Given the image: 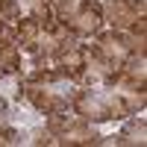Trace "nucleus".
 Segmentation results:
<instances>
[{"instance_id":"obj_1","label":"nucleus","mask_w":147,"mask_h":147,"mask_svg":"<svg viewBox=\"0 0 147 147\" xmlns=\"http://www.w3.org/2000/svg\"><path fill=\"white\" fill-rule=\"evenodd\" d=\"M103 24V6L97 0H82L77 3V9L71 12V18L65 21V27L71 35H97Z\"/></svg>"},{"instance_id":"obj_2","label":"nucleus","mask_w":147,"mask_h":147,"mask_svg":"<svg viewBox=\"0 0 147 147\" xmlns=\"http://www.w3.org/2000/svg\"><path fill=\"white\" fill-rule=\"evenodd\" d=\"M24 97H27L38 112H44V115H50V112H65V109H68V100H62V97H56L53 91L41 88L38 82H27V85H24Z\"/></svg>"},{"instance_id":"obj_3","label":"nucleus","mask_w":147,"mask_h":147,"mask_svg":"<svg viewBox=\"0 0 147 147\" xmlns=\"http://www.w3.org/2000/svg\"><path fill=\"white\" fill-rule=\"evenodd\" d=\"M56 141L65 144V147H77V144H97L100 136L88 127V121H85V118H77V121H71V124L65 127L62 136H56Z\"/></svg>"},{"instance_id":"obj_4","label":"nucleus","mask_w":147,"mask_h":147,"mask_svg":"<svg viewBox=\"0 0 147 147\" xmlns=\"http://www.w3.org/2000/svg\"><path fill=\"white\" fill-rule=\"evenodd\" d=\"M15 32H18V44L27 53H38V38H41V24H38V18H32V15L18 18L15 21Z\"/></svg>"},{"instance_id":"obj_5","label":"nucleus","mask_w":147,"mask_h":147,"mask_svg":"<svg viewBox=\"0 0 147 147\" xmlns=\"http://www.w3.org/2000/svg\"><path fill=\"white\" fill-rule=\"evenodd\" d=\"M106 18H109V24H112L115 30H129V24L138 18V12L132 9L127 0H106Z\"/></svg>"},{"instance_id":"obj_6","label":"nucleus","mask_w":147,"mask_h":147,"mask_svg":"<svg viewBox=\"0 0 147 147\" xmlns=\"http://www.w3.org/2000/svg\"><path fill=\"white\" fill-rule=\"evenodd\" d=\"M0 71L3 74H18L21 71V53L15 44H3L0 47Z\"/></svg>"},{"instance_id":"obj_7","label":"nucleus","mask_w":147,"mask_h":147,"mask_svg":"<svg viewBox=\"0 0 147 147\" xmlns=\"http://www.w3.org/2000/svg\"><path fill=\"white\" fill-rule=\"evenodd\" d=\"M115 141L118 144H141L144 141V121H132L121 136H115Z\"/></svg>"},{"instance_id":"obj_8","label":"nucleus","mask_w":147,"mask_h":147,"mask_svg":"<svg viewBox=\"0 0 147 147\" xmlns=\"http://www.w3.org/2000/svg\"><path fill=\"white\" fill-rule=\"evenodd\" d=\"M68 124H71V118L62 115V112H50V115H47V129H50L53 136H62Z\"/></svg>"},{"instance_id":"obj_9","label":"nucleus","mask_w":147,"mask_h":147,"mask_svg":"<svg viewBox=\"0 0 147 147\" xmlns=\"http://www.w3.org/2000/svg\"><path fill=\"white\" fill-rule=\"evenodd\" d=\"M18 0H0V21H18Z\"/></svg>"},{"instance_id":"obj_10","label":"nucleus","mask_w":147,"mask_h":147,"mask_svg":"<svg viewBox=\"0 0 147 147\" xmlns=\"http://www.w3.org/2000/svg\"><path fill=\"white\" fill-rule=\"evenodd\" d=\"M0 27H3V21H0Z\"/></svg>"}]
</instances>
